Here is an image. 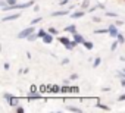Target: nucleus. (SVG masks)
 Masks as SVG:
<instances>
[{"mask_svg":"<svg viewBox=\"0 0 125 113\" xmlns=\"http://www.w3.org/2000/svg\"><path fill=\"white\" fill-rule=\"evenodd\" d=\"M74 35V40L78 43V44H83L84 41H85V38H84V35H81V34H78V32H75V34H72Z\"/></svg>","mask_w":125,"mask_h":113,"instance_id":"7ed1b4c3","label":"nucleus"},{"mask_svg":"<svg viewBox=\"0 0 125 113\" xmlns=\"http://www.w3.org/2000/svg\"><path fill=\"white\" fill-rule=\"evenodd\" d=\"M46 34H47V32H46V29H38V32H37V35H38L40 38H43Z\"/></svg>","mask_w":125,"mask_h":113,"instance_id":"4468645a","label":"nucleus"},{"mask_svg":"<svg viewBox=\"0 0 125 113\" xmlns=\"http://www.w3.org/2000/svg\"><path fill=\"white\" fill-rule=\"evenodd\" d=\"M85 15V12L84 10H80V12H75V13H71V18H74V19H77V18H83Z\"/></svg>","mask_w":125,"mask_h":113,"instance_id":"0eeeda50","label":"nucleus"},{"mask_svg":"<svg viewBox=\"0 0 125 113\" xmlns=\"http://www.w3.org/2000/svg\"><path fill=\"white\" fill-rule=\"evenodd\" d=\"M121 85H122V87H125V78H122V79H121Z\"/></svg>","mask_w":125,"mask_h":113,"instance_id":"cd10ccee","label":"nucleus"},{"mask_svg":"<svg viewBox=\"0 0 125 113\" xmlns=\"http://www.w3.org/2000/svg\"><path fill=\"white\" fill-rule=\"evenodd\" d=\"M62 63H63V65H66V63H69V59H63V60H62Z\"/></svg>","mask_w":125,"mask_h":113,"instance_id":"bb28decb","label":"nucleus"},{"mask_svg":"<svg viewBox=\"0 0 125 113\" xmlns=\"http://www.w3.org/2000/svg\"><path fill=\"white\" fill-rule=\"evenodd\" d=\"M16 112H19V113H22V112H24V109H22V107H18V109H16Z\"/></svg>","mask_w":125,"mask_h":113,"instance_id":"c756f323","label":"nucleus"},{"mask_svg":"<svg viewBox=\"0 0 125 113\" xmlns=\"http://www.w3.org/2000/svg\"><path fill=\"white\" fill-rule=\"evenodd\" d=\"M100 62H102V59H100V57H96V59H94V63H93L94 68H97V66L100 65Z\"/></svg>","mask_w":125,"mask_h":113,"instance_id":"dca6fc26","label":"nucleus"},{"mask_svg":"<svg viewBox=\"0 0 125 113\" xmlns=\"http://www.w3.org/2000/svg\"><path fill=\"white\" fill-rule=\"evenodd\" d=\"M9 104H10L12 107H16V106L19 104V100H18L16 97H13V95H12V97H10V100H9Z\"/></svg>","mask_w":125,"mask_h":113,"instance_id":"6e6552de","label":"nucleus"},{"mask_svg":"<svg viewBox=\"0 0 125 113\" xmlns=\"http://www.w3.org/2000/svg\"><path fill=\"white\" fill-rule=\"evenodd\" d=\"M119 44H121V43H119V41H118V40H116V41H115V43H113V44H112V47H110V48H112V51H113V50H116V47H118V46H119Z\"/></svg>","mask_w":125,"mask_h":113,"instance_id":"aec40b11","label":"nucleus"},{"mask_svg":"<svg viewBox=\"0 0 125 113\" xmlns=\"http://www.w3.org/2000/svg\"><path fill=\"white\" fill-rule=\"evenodd\" d=\"M71 79H78V75H77V74H72V75H71Z\"/></svg>","mask_w":125,"mask_h":113,"instance_id":"a878e982","label":"nucleus"},{"mask_svg":"<svg viewBox=\"0 0 125 113\" xmlns=\"http://www.w3.org/2000/svg\"><path fill=\"white\" fill-rule=\"evenodd\" d=\"M66 109H68L69 112H81V109H78V107H74V106H66Z\"/></svg>","mask_w":125,"mask_h":113,"instance_id":"ddd939ff","label":"nucleus"},{"mask_svg":"<svg viewBox=\"0 0 125 113\" xmlns=\"http://www.w3.org/2000/svg\"><path fill=\"white\" fill-rule=\"evenodd\" d=\"M53 34H49V31H47V34L43 37V43H46V44H50L52 41H53V37H52Z\"/></svg>","mask_w":125,"mask_h":113,"instance_id":"39448f33","label":"nucleus"},{"mask_svg":"<svg viewBox=\"0 0 125 113\" xmlns=\"http://www.w3.org/2000/svg\"><path fill=\"white\" fill-rule=\"evenodd\" d=\"M57 41H59V43H62V44H65V46H68V44L71 43V40H69V38H66V37H59V38H57Z\"/></svg>","mask_w":125,"mask_h":113,"instance_id":"1a4fd4ad","label":"nucleus"},{"mask_svg":"<svg viewBox=\"0 0 125 113\" xmlns=\"http://www.w3.org/2000/svg\"><path fill=\"white\" fill-rule=\"evenodd\" d=\"M65 31H66V32H71V34H75V32H77V27H75L74 24H71V25L65 27Z\"/></svg>","mask_w":125,"mask_h":113,"instance_id":"423d86ee","label":"nucleus"},{"mask_svg":"<svg viewBox=\"0 0 125 113\" xmlns=\"http://www.w3.org/2000/svg\"><path fill=\"white\" fill-rule=\"evenodd\" d=\"M69 10H59V12H53L52 16H63V15H68Z\"/></svg>","mask_w":125,"mask_h":113,"instance_id":"9d476101","label":"nucleus"},{"mask_svg":"<svg viewBox=\"0 0 125 113\" xmlns=\"http://www.w3.org/2000/svg\"><path fill=\"white\" fill-rule=\"evenodd\" d=\"M116 40H118V41H119L121 44H124V43H125V38H124V35H122V34H118V37H116Z\"/></svg>","mask_w":125,"mask_h":113,"instance_id":"2eb2a0df","label":"nucleus"},{"mask_svg":"<svg viewBox=\"0 0 125 113\" xmlns=\"http://www.w3.org/2000/svg\"><path fill=\"white\" fill-rule=\"evenodd\" d=\"M88 5H90V0H84L83 5H81V8H83V9H85V8H88Z\"/></svg>","mask_w":125,"mask_h":113,"instance_id":"f3484780","label":"nucleus"},{"mask_svg":"<svg viewBox=\"0 0 125 113\" xmlns=\"http://www.w3.org/2000/svg\"><path fill=\"white\" fill-rule=\"evenodd\" d=\"M97 107H100V109H103V110H109V107L104 106V104H102V103H97Z\"/></svg>","mask_w":125,"mask_h":113,"instance_id":"4be33fe9","label":"nucleus"},{"mask_svg":"<svg viewBox=\"0 0 125 113\" xmlns=\"http://www.w3.org/2000/svg\"><path fill=\"white\" fill-rule=\"evenodd\" d=\"M107 29H109V34H110L112 37H118L119 32H118V29H116V24H115V25H109Z\"/></svg>","mask_w":125,"mask_h":113,"instance_id":"f03ea898","label":"nucleus"},{"mask_svg":"<svg viewBox=\"0 0 125 113\" xmlns=\"http://www.w3.org/2000/svg\"><path fill=\"white\" fill-rule=\"evenodd\" d=\"M37 38H38V35H37L35 32H32V34H31V35H30L27 40H28V41H34V40H37Z\"/></svg>","mask_w":125,"mask_h":113,"instance_id":"f8f14e48","label":"nucleus"},{"mask_svg":"<svg viewBox=\"0 0 125 113\" xmlns=\"http://www.w3.org/2000/svg\"><path fill=\"white\" fill-rule=\"evenodd\" d=\"M32 32H35V29H34V25H31V27H28V28H25V29H22L19 34H18V38H28Z\"/></svg>","mask_w":125,"mask_h":113,"instance_id":"f257e3e1","label":"nucleus"},{"mask_svg":"<svg viewBox=\"0 0 125 113\" xmlns=\"http://www.w3.org/2000/svg\"><path fill=\"white\" fill-rule=\"evenodd\" d=\"M47 31H49V32H50V34H53V35H54V34H59V31H57V29H56V28H49V29H47Z\"/></svg>","mask_w":125,"mask_h":113,"instance_id":"6ab92c4d","label":"nucleus"},{"mask_svg":"<svg viewBox=\"0 0 125 113\" xmlns=\"http://www.w3.org/2000/svg\"><path fill=\"white\" fill-rule=\"evenodd\" d=\"M118 100H119V101H124V100H125V94H122V95H119V97H118Z\"/></svg>","mask_w":125,"mask_h":113,"instance_id":"393cba45","label":"nucleus"},{"mask_svg":"<svg viewBox=\"0 0 125 113\" xmlns=\"http://www.w3.org/2000/svg\"><path fill=\"white\" fill-rule=\"evenodd\" d=\"M106 16H110V18H118V13H113V12H106Z\"/></svg>","mask_w":125,"mask_h":113,"instance_id":"a211bd4d","label":"nucleus"},{"mask_svg":"<svg viewBox=\"0 0 125 113\" xmlns=\"http://www.w3.org/2000/svg\"><path fill=\"white\" fill-rule=\"evenodd\" d=\"M21 16V13H15V15H9V16H5L3 18V22H8V21H15Z\"/></svg>","mask_w":125,"mask_h":113,"instance_id":"20e7f679","label":"nucleus"},{"mask_svg":"<svg viewBox=\"0 0 125 113\" xmlns=\"http://www.w3.org/2000/svg\"><path fill=\"white\" fill-rule=\"evenodd\" d=\"M8 2V5L9 6H13V5H16V0H6Z\"/></svg>","mask_w":125,"mask_h":113,"instance_id":"5701e85b","label":"nucleus"},{"mask_svg":"<svg viewBox=\"0 0 125 113\" xmlns=\"http://www.w3.org/2000/svg\"><path fill=\"white\" fill-rule=\"evenodd\" d=\"M83 46H84V47H85V48H87V50H91V48H93V47H94V44H93V43H91V41H87V40H85V41H84V43H83Z\"/></svg>","mask_w":125,"mask_h":113,"instance_id":"9b49d317","label":"nucleus"},{"mask_svg":"<svg viewBox=\"0 0 125 113\" xmlns=\"http://www.w3.org/2000/svg\"><path fill=\"white\" fill-rule=\"evenodd\" d=\"M9 68H10V65H9V63H5V69H6V71H8V69H9Z\"/></svg>","mask_w":125,"mask_h":113,"instance_id":"c85d7f7f","label":"nucleus"},{"mask_svg":"<svg viewBox=\"0 0 125 113\" xmlns=\"http://www.w3.org/2000/svg\"><path fill=\"white\" fill-rule=\"evenodd\" d=\"M93 22H94V24H99V22H100V18H99V16H94V18H93Z\"/></svg>","mask_w":125,"mask_h":113,"instance_id":"b1692460","label":"nucleus"},{"mask_svg":"<svg viewBox=\"0 0 125 113\" xmlns=\"http://www.w3.org/2000/svg\"><path fill=\"white\" fill-rule=\"evenodd\" d=\"M41 19H43V18H35V19H32V21H31V25H35V24H38Z\"/></svg>","mask_w":125,"mask_h":113,"instance_id":"412c9836","label":"nucleus"}]
</instances>
